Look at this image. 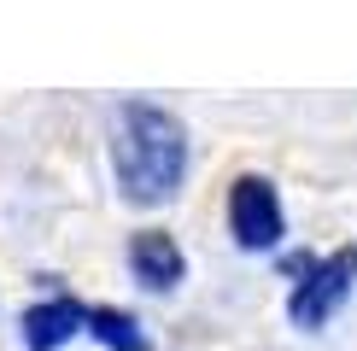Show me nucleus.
Returning a JSON list of instances; mask_svg holds the SVG:
<instances>
[{
    "mask_svg": "<svg viewBox=\"0 0 357 351\" xmlns=\"http://www.w3.org/2000/svg\"><path fill=\"white\" fill-rule=\"evenodd\" d=\"M112 170H117V194L129 205H165L176 199L188 176V129L182 117H170L153 100H123L112 111Z\"/></svg>",
    "mask_w": 357,
    "mask_h": 351,
    "instance_id": "1",
    "label": "nucleus"
},
{
    "mask_svg": "<svg viewBox=\"0 0 357 351\" xmlns=\"http://www.w3.org/2000/svg\"><path fill=\"white\" fill-rule=\"evenodd\" d=\"M129 270H135V281L153 287V292H170V287L188 281V258H182V246H176V234H165V228L129 234Z\"/></svg>",
    "mask_w": 357,
    "mask_h": 351,
    "instance_id": "5",
    "label": "nucleus"
},
{
    "mask_svg": "<svg viewBox=\"0 0 357 351\" xmlns=\"http://www.w3.org/2000/svg\"><path fill=\"white\" fill-rule=\"evenodd\" d=\"M18 328H24L29 351H59L65 340H77V334H94L106 351H153V334H146L129 311L82 304V299H70V292H53V299L29 304V311L18 316Z\"/></svg>",
    "mask_w": 357,
    "mask_h": 351,
    "instance_id": "2",
    "label": "nucleus"
},
{
    "mask_svg": "<svg viewBox=\"0 0 357 351\" xmlns=\"http://www.w3.org/2000/svg\"><path fill=\"white\" fill-rule=\"evenodd\" d=\"M287 275H293L287 316L299 328H322V322H334V311L357 287V246H340L328 258H287Z\"/></svg>",
    "mask_w": 357,
    "mask_h": 351,
    "instance_id": "3",
    "label": "nucleus"
},
{
    "mask_svg": "<svg viewBox=\"0 0 357 351\" xmlns=\"http://www.w3.org/2000/svg\"><path fill=\"white\" fill-rule=\"evenodd\" d=\"M229 234L241 252H270V246H281V234H287V211H281V194L270 176L246 170L234 176L229 187Z\"/></svg>",
    "mask_w": 357,
    "mask_h": 351,
    "instance_id": "4",
    "label": "nucleus"
}]
</instances>
